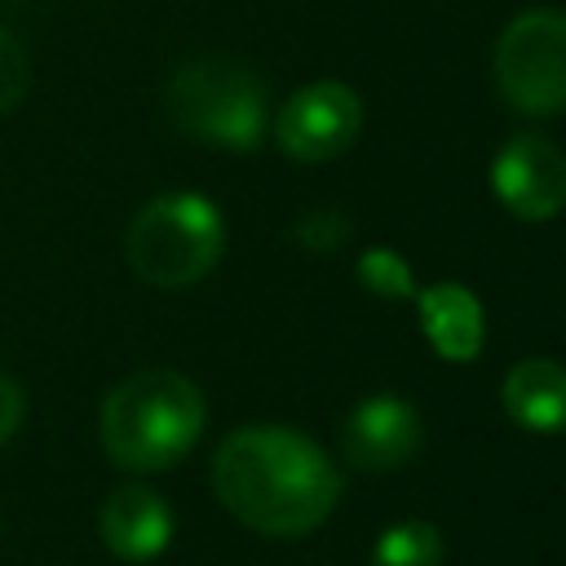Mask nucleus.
Here are the masks:
<instances>
[{
    "instance_id": "nucleus-1",
    "label": "nucleus",
    "mask_w": 566,
    "mask_h": 566,
    "mask_svg": "<svg viewBox=\"0 0 566 566\" xmlns=\"http://www.w3.org/2000/svg\"><path fill=\"white\" fill-rule=\"evenodd\" d=\"M217 500L261 535H305L340 500V473L318 442L283 424L234 429L212 455Z\"/></svg>"
},
{
    "instance_id": "nucleus-2",
    "label": "nucleus",
    "mask_w": 566,
    "mask_h": 566,
    "mask_svg": "<svg viewBox=\"0 0 566 566\" xmlns=\"http://www.w3.org/2000/svg\"><path fill=\"white\" fill-rule=\"evenodd\" d=\"M208 407L195 380L181 371H137L119 380L102 402V447L119 469L133 473H159L172 469L203 433Z\"/></svg>"
},
{
    "instance_id": "nucleus-3",
    "label": "nucleus",
    "mask_w": 566,
    "mask_h": 566,
    "mask_svg": "<svg viewBox=\"0 0 566 566\" xmlns=\"http://www.w3.org/2000/svg\"><path fill=\"white\" fill-rule=\"evenodd\" d=\"M226 248V226L212 199L195 190H172L137 208L124 234V256L133 274L150 287H190L199 283Z\"/></svg>"
},
{
    "instance_id": "nucleus-4",
    "label": "nucleus",
    "mask_w": 566,
    "mask_h": 566,
    "mask_svg": "<svg viewBox=\"0 0 566 566\" xmlns=\"http://www.w3.org/2000/svg\"><path fill=\"white\" fill-rule=\"evenodd\" d=\"M168 115L172 124L221 150H256L270 119L265 84L230 57H195L181 62L168 80Z\"/></svg>"
},
{
    "instance_id": "nucleus-5",
    "label": "nucleus",
    "mask_w": 566,
    "mask_h": 566,
    "mask_svg": "<svg viewBox=\"0 0 566 566\" xmlns=\"http://www.w3.org/2000/svg\"><path fill=\"white\" fill-rule=\"evenodd\" d=\"M495 84L522 115H557L566 106V13L526 9L495 40Z\"/></svg>"
},
{
    "instance_id": "nucleus-6",
    "label": "nucleus",
    "mask_w": 566,
    "mask_h": 566,
    "mask_svg": "<svg viewBox=\"0 0 566 566\" xmlns=\"http://www.w3.org/2000/svg\"><path fill=\"white\" fill-rule=\"evenodd\" d=\"M363 128V102L349 84H336V80H318V84H305L296 88L279 119H274V142L287 159H301V164H323V159H336L354 146Z\"/></svg>"
},
{
    "instance_id": "nucleus-7",
    "label": "nucleus",
    "mask_w": 566,
    "mask_h": 566,
    "mask_svg": "<svg viewBox=\"0 0 566 566\" xmlns=\"http://www.w3.org/2000/svg\"><path fill=\"white\" fill-rule=\"evenodd\" d=\"M491 190L517 221H548L566 208V155L535 133H517L491 159Z\"/></svg>"
},
{
    "instance_id": "nucleus-8",
    "label": "nucleus",
    "mask_w": 566,
    "mask_h": 566,
    "mask_svg": "<svg viewBox=\"0 0 566 566\" xmlns=\"http://www.w3.org/2000/svg\"><path fill=\"white\" fill-rule=\"evenodd\" d=\"M420 447V416L407 398L394 394H376L363 398L340 429V451L354 469L363 473H389L398 464H407Z\"/></svg>"
},
{
    "instance_id": "nucleus-9",
    "label": "nucleus",
    "mask_w": 566,
    "mask_h": 566,
    "mask_svg": "<svg viewBox=\"0 0 566 566\" xmlns=\"http://www.w3.org/2000/svg\"><path fill=\"white\" fill-rule=\"evenodd\" d=\"M97 531H102V544L119 562H155L172 539V513L159 491L128 482L106 495Z\"/></svg>"
},
{
    "instance_id": "nucleus-10",
    "label": "nucleus",
    "mask_w": 566,
    "mask_h": 566,
    "mask_svg": "<svg viewBox=\"0 0 566 566\" xmlns=\"http://www.w3.org/2000/svg\"><path fill=\"white\" fill-rule=\"evenodd\" d=\"M420 305V332L447 363H469L482 349L486 323H482V301L464 283H429L416 292Z\"/></svg>"
},
{
    "instance_id": "nucleus-11",
    "label": "nucleus",
    "mask_w": 566,
    "mask_h": 566,
    "mask_svg": "<svg viewBox=\"0 0 566 566\" xmlns=\"http://www.w3.org/2000/svg\"><path fill=\"white\" fill-rule=\"evenodd\" d=\"M504 411L531 433L566 429V367L553 358H522L504 376Z\"/></svg>"
},
{
    "instance_id": "nucleus-12",
    "label": "nucleus",
    "mask_w": 566,
    "mask_h": 566,
    "mask_svg": "<svg viewBox=\"0 0 566 566\" xmlns=\"http://www.w3.org/2000/svg\"><path fill=\"white\" fill-rule=\"evenodd\" d=\"M371 566H442V535L429 522H398L376 539Z\"/></svg>"
},
{
    "instance_id": "nucleus-13",
    "label": "nucleus",
    "mask_w": 566,
    "mask_h": 566,
    "mask_svg": "<svg viewBox=\"0 0 566 566\" xmlns=\"http://www.w3.org/2000/svg\"><path fill=\"white\" fill-rule=\"evenodd\" d=\"M358 279L380 301H407V296H416V274H411V265L394 248H367L358 256Z\"/></svg>"
},
{
    "instance_id": "nucleus-14",
    "label": "nucleus",
    "mask_w": 566,
    "mask_h": 566,
    "mask_svg": "<svg viewBox=\"0 0 566 566\" xmlns=\"http://www.w3.org/2000/svg\"><path fill=\"white\" fill-rule=\"evenodd\" d=\"M349 217L345 212H336V208H314V212H305L301 221H296V243L305 248V252H336L345 239H349Z\"/></svg>"
},
{
    "instance_id": "nucleus-15",
    "label": "nucleus",
    "mask_w": 566,
    "mask_h": 566,
    "mask_svg": "<svg viewBox=\"0 0 566 566\" xmlns=\"http://www.w3.org/2000/svg\"><path fill=\"white\" fill-rule=\"evenodd\" d=\"M27 75H31V62H27L22 40H18L13 31L0 27V115H4L9 106L22 102V93H27Z\"/></svg>"
},
{
    "instance_id": "nucleus-16",
    "label": "nucleus",
    "mask_w": 566,
    "mask_h": 566,
    "mask_svg": "<svg viewBox=\"0 0 566 566\" xmlns=\"http://www.w3.org/2000/svg\"><path fill=\"white\" fill-rule=\"evenodd\" d=\"M22 411H27V398H22V389H18V380H9L4 371H0V447L18 433V424H22Z\"/></svg>"
}]
</instances>
